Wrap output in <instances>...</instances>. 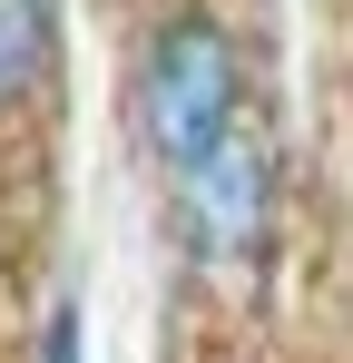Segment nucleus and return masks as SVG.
<instances>
[{"label":"nucleus","mask_w":353,"mask_h":363,"mask_svg":"<svg viewBox=\"0 0 353 363\" xmlns=\"http://www.w3.org/2000/svg\"><path fill=\"white\" fill-rule=\"evenodd\" d=\"M128 108H138V147H147L167 177L186 157H206V147L245 118V50H235V30L206 0H186V10H167V20L147 30Z\"/></svg>","instance_id":"obj_1"},{"label":"nucleus","mask_w":353,"mask_h":363,"mask_svg":"<svg viewBox=\"0 0 353 363\" xmlns=\"http://www.w3.org/2000/svg\"><path fill=\"white\" fill-rule=\"evenodd\" d=\"M275 216H285V157H275L265 118L245 108L206 157L176 167V236L206 275H255L275 245Z\"/></svg>","instance_id":"obj_2"},{"label":"nucleus","mask_w":353,"mask_h":363,"mask_svg":"<svg viewBox=\"0 0 353 363\" xmlns=\"http://www.w3.org/2000/svg\"><path fill=\"white\" fill-rule=\"evenodd\" d=\"M59 69V0H0V118H20Z\"/></svg>","instance_id":"obj_3"},{"label":"nucleus","mask_w":353,"mask_h":363,"mask_svg":"<svg viewBox=\"0 0 353 363\" xmlns=\"http://www.w3.org/2000/svg\"><path fill=\"white\" fill-rule=\"evenodd\" d=\"M30 363H89V314H79V295H50L40 334H30Z\"/></svg>","instance_id":"obj_4"}]
</instances>
